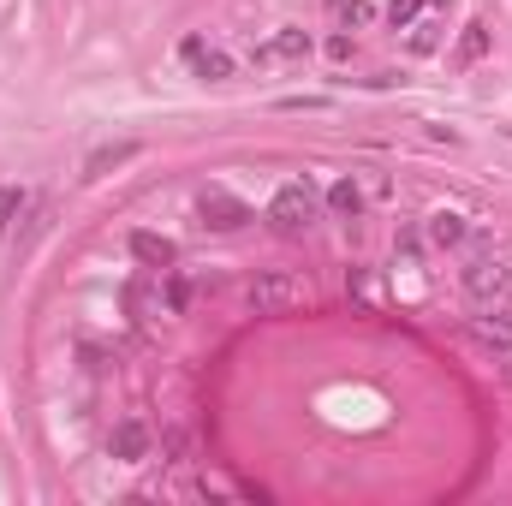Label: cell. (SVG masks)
<instances>
[{
	"instance_id": "cell-1",
	"label": "cell",
	"mask_w": 512,
	"mask_h": 506,
	"mask_svg": "<svg viewBox=\"0 0 512 506\" xmlns=\"http://www.w3.org/2000/svg\"><path fill=\"white\" fill-rule=\"evenodd\" d=\"M310 221H316V191H310L304 179L280 185V191H274V203H268V227H274L280 239H298Z\"/></svg>"
},
{
	"instance_id": "cell-2",
	"label": "cell",
	"mask_w": 512,
	"mask_h": 506,
	"mask_svg": "<svg viewBox=\"0 0 512 506\" xmlns=\"http://www.w3.org/2000/svg\"><path fill=\"white\" fill-rule=\"evenodd\" d=\"M197 215H203V227H215V233H239V227L251 221V209H245L233 191H221V185H209V191L197 197Z\"/></svg>"
},
{
	"instance_id": "cell-3",
	"label": "cell",
	"mask_w": 512,
	"mask_h": 506,
	"mask_svg": "<svg viewBox=\"0 0 512 506\" xmlns=\"http://www.w3.org/2000/svg\"><path fill=\"white\" fill-rule=\"evenodd\" d=\"M304 298V286L292 280V274H256L251 280V310L256 316H274V310H286V304H298Z\"/></svg>"
},
{
	"instance_id": "cell-4",
	"label": "cell",
	"mask_w": 512,
	"mask_h": 506,
	"mask_svg": "<svg viewBox=\"0 0 512 506\" xmlns=\"http://www.w3.org/2000/svg\"><path fill=\"white\" fill-rule=\"evenodd\" d=\"M304 54H310V30H298V24L274 30L268 42H256V48H251L256 66H286V60H304Z\"/></svg>"
},
{
	"instance_id": "cell-5",
	"label": "cell",
	"mask_w": 512,
	"mask_h": 506,
	"mask_svg": "<svg viewBox=\"0 0 512 506\" xmlns=\"http://www.w3.org/2000/svg\"><path fill=\"white\" fill-rule=\"evenodd\" d=\"M108 459H126V465H137V459H149V429H143L137 417H126V423H114V435H108Z\"/></svg>"
},
{
	"instance_id": "cell-6",
	"label": "cell",
	"mask_w": 512,
	"mask_h": 506,
	"mask_svg": "<svg viewBox=\"0 0 512 506\" xmlns=\"http://www.w3.org/2000/svg\"><path fill=\"white\" fill-rule=\"evenodd\" d=\"M131 256L143 262V268H155V274H167L179 251H173V239H161V233H131Z\"/></svg>"
},
{
	"instance_id": "cell-7",
	"label": "cell",
	"mask_w": 512,
	"mask_h": 506,
	"mask_svg": "<svg viewBox=\"0 0 512 506\" xmlns=\"http://www.w3.org/2000/svg\"><path fill=\"white\" fill-rule=\"evenodd\" d=\"M185 60H191V66H197V78H209V84H221V78H233V60H227L221 48H203L197 36L185 42Z\"/></svg>"
},
{
	"instance_id": "cell-8",
	"label": "cell",
	"mask_w": 512,
	"mask_h": 506,
	"mask_svg": "<svg viewBox=\"0 0 512 506\" xmlns=\"http://www.w3.org/2000/svg\"><path fill=\"white\" fill-rule=\"evenodd\" d=\"M501 286H507V268H501V262H489V256H483V262H471V268H465V292H471V298H495Z\"/></svg>"
},
{
	"instance_id": "cell-9",
	"label": "cell",
	"mask_w": 512,
	"mask_h": 506,
	"mask_svg": "<svg viewBox=\"0 0 512 506\" xmlns=\"http://www.w3.org/2000/svg\"><path fill=\"white\" fill-rule=\"evenodd\" d=\"M131 155H137V143H102V149L84 161V179H108L114 167H126Z\"/></svg>"
},
{
	"instance_id": "cell-10",
	"label": "cell",
	"mask_w": 512,
	"mask_h": 506,
	"mask_svg": "<svg viewBox=\"0 0 512 506\" xmlns=\"http://www.w3.org/2000/svg\"><path fill=\"white\" fill-rule=\"evenodd\" d=\"M471 340L489 346V352H512V322L507 316H477L471 322Z\"/></svg>"
},
{
	"instance_id": "cell-11",
	"label": "cell",
	"mask_w": 512,
	"mask_h": 506,
	"mask_svg": "<svg viewBox=\"0 0 512 506\" xmlns=\"http://www.w3.org/2000/svg\"><path fill=\"white\" fill-rule=\"evenodd\" d=\"M328 209H334L340 221H358V215H364V191H358V179H334V185H328Z\"/></svg>"
},
{
	"instance_id": "cell-12",
	"label": "cell",
	"mask_w": 512,
	"mask_h": 506,
	"mask_svg": "<svg viewBox=\"0 0 512 506\" xmlns=\"http://www.w3.org/2000/svg\"><path fill=\"white\" fill-rule=\"evenodd\" d=\"M429 245H465V215H453V209H441V215H429Z\"/></svg>"
},
{
	"instance_id": "cell-13",
	"label": "cell",
	"mask_w": 512,
	"mask_h": 506,
	"mask_svg": "<svg viewBox=\"0 0 512 506\" xmlns=\"http://www.w3.org/2000/svg\"><path fill=\"white\" fill-rule=\"evenodd\" d=\"M489 54V24H465V42H459V60H483Z\"/></svg>"
},
{
	"instance_id": "cell-14",
	"label": "cell",
	"mask_w": 512,
	"mask_h": 506,
	"mask_svg": "<svg viewBox=\"0 0 512 506\" xmlns=\"http://www.w3.org/2000/svg\"><path fill=\"white\" fill-rule=\"evenodd\" d=\"M417 12H423V0H393V6H387V24H393V30H411Z\"/></svg>"
},
{
	"instance_id": "cell-15",
	"label": "cell",
	"mask_w": 512,
	"mask_h": 506,
	"mask_svg": "<svg viewBox=\"0 0 512 506\" xmlns=\"http://www.w3.org/2000/svg\"><path fill=\"white\" fill-rule=\"evenodd\" d=\"M185 304H191V286L167 268V310H173V316H185Z\"/></svg>"
},
{
	"instance_id": "cell-16",
	"label": "cell",
	"mask_w": 512,
	"mask_h": 506,
	"mask_svg": "<svg viewBox=\"0 0 512 506\" xmlns=\"http://www.w3.org/2000/svg\"><path fill=\"white\" fill-rule=\"evenodd\" d=\"M18 215H24V191H0V233H12Z\"/></svg>"
},
{
	"instance_id": "cell-17",
	"label": "cell",
	"mask_w": 512,
	"mask_h": 506,
	"mask_svg": "<svg viewBox=\"0 0 512 506\" xmlns=\"http://www.w3.org/2000/svg\"><path fill=\"white\" fill-rule=\"evenodd\" d=\"M322 108H328L322 96H286L280 102V114H322Z\"/></svg>"
},
{
	"instance_id": "cell-18",
	"label": "cell",
	"mask_w": 512,
	"mask_h": 506,
	"mask_svg": "<svg viewBox=\"0 0 512 506\" xmlns=\"http://www.w3.org/2000/svg\"><path fill=\"white\" fill-rule=\"evenodd\" d=\"M411 30H417V36H411V48H417V54H429V48H435V24H411Z\"/></svg>"
},
{
	"instance_id": "cell-19",
	"label": "cell",
	"mask_w": 512,
	"mask_h": 506,
	"mask_svg": "<svg viewBox=\"0 0 512 506\" xmlns=\"http://www.w3.org/2000/svg\"><path fill=\"white\" fill-rule=\"evenodd\" d=\"M423 6H453V0H423Z\"/></svg>"
}]
</instances>
